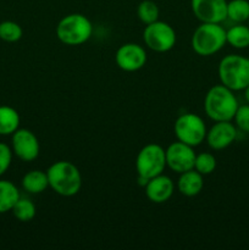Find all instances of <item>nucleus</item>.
Segmentation results:
<instances>
[{
	"label": "nucleus",
	"mask_w": 249,
	"mask_h": 250,
	"mask_svg": "<svg viewBox=\"0 0 249 250\" xmlns=\"http://www.w3.org/2000/svg\"><path fill=\"white\" fill-rule=\"evenodd\" d=\"M49 187L61 197H73L82 187V176L75 164L60 160L51 164L46 171Z\"/></svg>",
	"instance_id": "obj_1"
},
{
	"label": "nucleus",
	"mask_w": 249,
	"mask_h": 250,
	"mask_svg": "<svg viewBox=\"0 0 249 250\" xmlns=\"http://www.w3.org/2000/svg\"><path fill=\"white\" fill-rule=\"evenodd\" d=\"M239 104L233 90L224 84L210 88L204 98L205 114L212 121H232Z\"/></svg>",
	"instance_id": "obj_2"
},
{
	"label": "nucleus",
	"mask_w": 249,
	"mask_h": 250,
	"mask_svg": "<svg viewBox=\"0 0 249 250\" xmlns=\"http://www.w3.org/2000/svg\"><path fill=\"white\" fill-rule=\"evenodd\" d=\"M217 75L221 84L233 92L244 90L249 84V58L237 54L226 55L220 61Z\"/></svg>",
	"instance_id": "obj_3"
},
{
	"label": "nucleus",
	"mask_w": 249,
	"mask_h": 250,
	"mask_svg": "<svg viewBox=\"0 0 249 250\" xmlns=\"http://www.w3.org/2000/svg\"><path fill=\"white\" fill-rule=\"evenodd\" d=\"M93 34V24L82 14H70L59 21L56 37L65 45L76 46L89 41Z\"/></svg>",
	"instance_id": "obj_4"
},
{
	"label": "nucleus",
	"mask_w": 249,
	"mask_h": 250,
	"mask_svg": "<svg viewBox=\"0 0 249 250\" xmlns=\"http://www.w3.org/2000/svg\"><path fill=\"white\" fill-rule=\"evenodd\" d=\"M226 43V29L220 23L202 22L192 36V49L200 56L219 53Z\"/></svg>",
	"instance_id": "obj_5"
},
{
	"label": "nucleus",
	"mask_w": 249,
	"mask_h": 250,
	"mask_svg": "<svg viewBox=\"0 0 249 250\" xmlns=\"http://www.w3.org/2000/svg\"><path fill=\"white\" fill-rule=\"evenodd\" d=\"M166 167L165 149L156 143L144 146L136 158V170L138 176L150 180L161 175Z\"/></svg>",
	"instance_id": "obj_6"
},
{
	"label": "nucleus",
	"mask_w": 249,
	"mask_h": 250,
	"mask_svg": "<svg viewBox=\"0 0 249 250\" xmlns=\"http://www.w3.org/2000/svg\"><path fill=\"white\" fill-rule=\"evenodd\" d=\"M177 141L183 142L190 146H198L205 141L207 137V126L202 117L197 114L186 112L182 114L173 125Z\"/></svg>",
	"instance_id": "obj_7"
},
{
	"label": "nucleus",
	"mask_w": 249,
	"mask_h": 250,
	"mask_svg": "<svg viewBox=\"0 0 249 250\" xmlns=\"http://www.w3.org/2000/svg\"><path fill=\"white\" fill-rule=\"evenodd\" d=\"M143 41L149 49L156 53H166L176 44V32L168 23L155 21L146 24L143 32Z\"/></svg>",
	"instance_id": "obj_8"
},
{
	"label": "nucleus",
	"mask_w": 249,
	"mask_h": 250,
	"mask_svg": "<svg viewBox=\"0 0 249 250\" xmlns=\"http://www.w3.org/2000/svg\"><path fill=\"white\" fill-rule=\"evenodd\" d=\"M166 166L171 168L173 172L182 173L194 168L195 154L194 148L183 142H175L171 143L165 149Z\"/></svg>",
	"instance_id": "obj_9"
},
{
	"label": "nucleus",
	"mask_w": 249,
	"mask_h": 250,
	"mask_svg": "<svg viewBox=\"0 0 249 250\" xmlns=\"http://www.w3.org/2000/svg\"><path fill=\"white\" fill-rule=\"evenodd\" d=\"M12 153L22 161H33L38 158L41 146L36 134L26 128H19L12 133Z\"/></svg>",
	"instance_id": "obj_10"
},
{
	"label": "nucleus",
	"mask_w": 249,
	"mask_h": 250,
	"mask_svg": "<svg viewBox=\"0 0 249 250\" xmlns=\"http://www.w3.org/2000/svg\"><path fill=\"white\" fill-rule=\"evenodd\" d=\"M190 7L200 22L221 23L227 19V0H190Z\"/></svg>",
	"instance_id": "obj_11"
},
{
	"label": "nucleus",
	"mask_w": 249,
	"mask_h": 250,
	"mask_svg": "<svg viewBox=\"0 0 249 250\" xmlns=\"http://www.w3.org/2000/svg\"><path fill=\"white\" fill-rule=\"evenodd\" d=\"M115 61L121 70L134 72L144 67L146 62V53L143 46L137 43L122 44L117 49Z\"/></svg>",
	"instance_id": "obj_12"
},
{
	"label": "nucleus",
	"mask_w": 249,
	"mask_h": 250,
	"mask_svg": "<svg viewBox=\"0 0 249 250\" xmlns=\"http://www.w3.org/2000/svg\"><path fill=\"white\" fill-rule=\"evenodd\" d=\"M237 138V127L231 121H217L207 132L208 146L214 150H224L228 148Z\"/></svg>",
	"instance_id": "obj_13"
},
{
	"label": "nucleus",
	"mask_w": 249,
	"mask_h": 250,
	"mask_svg": "<svg viewBox=\"0 0 249 250\" xmlns=\"http://www.w3.org/2000/svg\"><path fill=\"white\" fill-rule=\"evenodd\" d=\"M175 185L168 176L158 175L150 178L145 185V195L151 203L163 204L167 202L173 194Z\"/></svg>",
	"instance_id": "obj_14"
},
{
	"label": "nucleus",
	"mask_w": 249,
	"mask_h": 250,
	"mask_svg": "<svg viewBox=\"0 0 249 250\" xmlns=\"http://www.w3.org/2000/svg\"><path fill=\"white\" fill-rule=\"evenodd\" d=\"M203 187H204L203 175H200L194 168L180 173L177 188L181 194L186 195V197H195L202 192Z\"/></svg>",
	"instance_id": "obj_15"
},
{
	"label": "nucleus",
	"mask_w": 249,
	"mask_h": 250,
	"mask_svg": "<svg viewBox=\"0 0 249 250\" xmlns=\"http://www.w3.org/2000/svg\"><path fill=\"white\" fill-rule=\"evenodd\" d=\"M22 187L31 194H41L49 187L46 172L42 170H31L22 178Z\"/></svg>",
	"instance_id": "obj_16"
},
{
	"label": "nucleus",
	"mask_w": 249,
	"mask_h": 250,
	"mask_svg": "<svg viewBox=\"0 0 249 250\" xmlns=\"http://www.w3.org/2000/svg\"><path fill=\"white\" fill-rule=\"evenodd\" d=\"M20 114L16 109L7 105H0V136H10L20 127Z\"/></svg>",
	"instance_id": "obj_17"
},
{
	"label": "nucleus",
	"mask_w": 249,
	"mask_h": 250,
	"mask_svg": "<svg viewBox=\"0 0 249 250\" xmlns=\"http://www.w3.org/2000/svg\"><path fill=\"white\" fill-rule=\"evenodd\" d=\"M20 198L21 195L14 183L7 180H0V214L11 211Z\"/></svg>",
	"instance_id": "obj_18"
},
{
	"label": "nucleus",
	"mask_w": 249,
	"mask_h": 250,
	"mask_svg": "<svg viewBox=\"0 0 249 250\" xmlns=\"http://www.w3.org/2000/svg\"><path fill=\"white\" fill-rule=\"evenodd\" d=\"M226 41L232 48L247 49L249 46V26L236 23L226 31Z\"/></svg>",
	"instance_id": "obj_19"
},
{
	"label": "nucleus",
	"mask_w": 249,
	"mask_h": 250,
	"mask_svg": "<svg viewBox=\"0 0 249 250\" xmlns=\"http://www.w3.org/2000/svg\"><path fill=\"white\" fill-rule=\"evenodd\" d=\"M227 19L236 23H244L249 20L248 0H231L227 1Z\"/></svg>",
	"instance_id": "obj_20"
},
{
	"label": "nucleus",
	"mask_w": 249,
	"mask_h": 250,
	"mask_svg": "<svg viewBox=\"0 0 249 250\" xmlns=\"http://www.w3.org/2000/svg\"><path fill=\"white\" fill-rule=\"evenodd\" d=\"M12 214L19 221L21 222H29L36 216V205L31 199L27 198H20L16 204L12 208Z\"/></svg>",
	"instance_id": "obj_21"
},
{
	"label": "nucleus",
	"mask_w": 249,
	"mask_h": 250,
	"mask_svg": "<svg viewBox=\"0 0 249 250\" xmlns=\"http://www.w3.org/2000/svg\"><path fill=\"white\" fill-rule=\"evenodd\" d=\"M23 36L22 27L17 22L4 21L0 22V39L7 43L19 42Z\"/></svg>",
	"instance_id": "obj_22"
},
{
	"label": "nucleus",
	"mask_w": 249,
	"mask_h": 250,
	"mask_svg": "<svg viewBox=\"0 0 249 250\" xmlns=\"http://www.w3.org/2000/svg\"><path fill=\"white\" fill-rule=\"evenodd\" d=\"M137 14H138V19L141 20L143 23L149 24L158 21L160 11H159L158 5L154 1H151V0H143V1L138 5Z\"/></svg>",
	"instance_id": "obj_23"
},
{
	"label": "nucleus",
	"mask_w": 249,
	"mask_h": 250,
	"mask_svg": "<svg viewBox=\"0 0 249 250\" xmlns=\"http://www.w3.org/2000/svg\"><path fill=\"white\" fill-rule=\"evenodd\" d=\"M216 168V159L210 153H200L195 156L194 170L200 175L207 176L212 173Z\"/></svg>",
	"instance_id": "obj_24"
},
{
	"label": "nucleus",
	"mask_w": 249,
	"mask_h": 250,
	"mask_svg": "<svg viewBox=\"0 0 249 250\" xmlns=\"http://www.w3.org/2000/svg\"><path fill=\"white\" fill-rule=\"evenodd\" d=\"M234 125L239 131L249 133V104L239 105L234 114Z\"/></svg>",
	"instance_id": "obj_25"
},
{
	"label": "nucleus",
	"mask_w": 249,
	"mask_h": 250,
	"mask_svg": "<svg viewBox=\"0 0 249 250\" xmlns=\"http://www.w3.org/2000/svg\"><path fill=\"white\" fill-rule=\"evenodd\" d=\"M12 163V149L7 144L0 142V176L9 170Z\"/></svg>",
	"instance_id": "obj_26"
},
{
	"label": "nucleus",
	"mask_w": 249,
	"mask_h": 250,
	"mask_svg": "<svg viewBox=\"0 0 249 250\" xmlns=\"http://www.w3.org/2000/svg\"><path fill=\"white\" fill-rule=\"evenodd\" d=\"M244 98H246L247 103H248V104H249V84L247 85L246 89H244Z\"/></svg>",
	"instance_id": "obj_27"
},
{
	"label": "nucleus",
	"mask_w": 249,
	"mask_h": 250,
	"mask_svg": "<svg viewBox=\"0 0 249 250\" xmlns=\"http://www.w3.org/2000/svg\"><path fill=\"white\" fill-rule=\"evenodd\" d=\"M247 22H248V26H249V20H248V21H247Z\"/></svg>",
	"instance_id": "obj_28"
}]
</instances>
